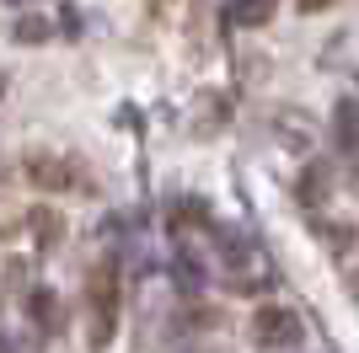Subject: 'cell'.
<instances>
[{"label": "cell", "mask_w": 359, "mask_h": 353, "mask_svg": "<svg viewBox=\"0 0 359 353\" xmlns=\"http://www.w3.org/2000/svg\"><path fill=\"white\" fill-rule=\"evenodd\" d=\"M247 332H252V342L257 348H269V353H279V348H300V338H306V321H300L295 310L290 305H263L252 316V326H247Z\"/></svg>", "instance_id": "cell-2"}, {"label": "cell", "mask_w": 359, "mask_h": 353, "mask_svg": "<svg viewBox=\"0 0 359 353\" xmlns=\"http://www.w3.org/2000/svg\"><path fill=\"white\" fill-rule=\"evenodd\" d=\"M300 11H322V6H332V0H295Z\"/></svg>", "instance_id": "cell-11"}, {"label": "cell", "mask_w": 359, "mask_h": 353, "mask_svg": "<svg viewBox=\"0 0 359 353\" xmlns=\"http://www.w3.org/2000/svg\"><path fill=\"white\" fill-rule=\"evenodd\" d=\"M27 316L38 321V332L54 338V332H60V294H54V289H32L27 294Z\"/></svg>", "instance_id": "cell-5"}, {"label": "cell", "mask_w": 359, "mask_h": 353, "mask_svg": "<svg viewBox=\"0 0 359 353\" xmlns=\"http://www.w3.org/2000/svg\"><path fill=\"white\" fill-rule=\"evenodd\" d=\"M0 353H16V348H11V338H6V332H0Z\"/></svg>", "instance_id": "cell-12"}, {"label": "cell", "mask_w": 359, "mask_h": 353, "mask_svg": "<svg viewBox=\"0 0 359 353\" xmlns=\"http://www.w3.org/2000/svg\"><path fill=\"white\" fill-rule=\"evenodd\" d=\"M11 6H27V0H11Z\"/></svg>", "instance_id": "cell-13"}, {"label": "cell", "mask_w": 359, "mask_h": 353, "mask_svg": "<svg viewBox=\"0 0 359 353\" xmlns=\"http://www.w3.org/2000/svg\"><path fill=\"white\" fill-rule=\"evenodd\" d=\"M0 91H6V81H0Z\"/></svg>", "instance_id": "cell-14"}, {"label": "cell", "mask_w": 359, "mask_h": 353, "mask_svg": "<svg viewBox=\"0 0 359 353\" xmlns=\"http://www.w3.org/2000/svg\"><path fill=\"white\" fill-rule=\"evenodd\" d=\"M177 284H182V294H198V289H204V268H198L188 251H177Z\"/></svg>", "instance_id": "cell-10"}, {"label": "cell", "mask_w": 359, "mask_h": 353, "mask_svg": "<svg viewBox=\"0 0 359 353\" xmlns=\"http://www.w3.org/2000/svg\"><path fill=\"white\" fill-rule=\"evenodd\" d=\"M332 145L344 155H359V97H344L332 107Z\"/></svg>", "instance_id": "cell-4"}, {"label": "cell", "mask_w": 359, "mask_h": 353, "mask_svg": "<svg viewBox=\"0 0 359 353\" xmlns=\"http://www.w3.org/2000/svg\"><path fill=\"white\" fill-rule=\"evenodd\" d=\"M48 32H54L48 16H22V22L11 27V38H16V43H27V48H38V43H48Z\"/></svg>", "instance_id": "cell-7"}, {"label": "cell", "mask_w": 359, "mask_h": 353, "mask_svg": "<svg viewBox=\"0 0 359 353\" xmlns=\"http://www.w3.org/2000/svg\"><path fill=\"white\" fill-rule=\"evenodd\" d=\"M113 326H118V268H113V257H102L86 279V342H91V353H102L113 342Z\"/></svg>", "instance_id": "cell-1"}, {"label": "cell", "mask_w": 359, "mask_h": 353, "mask_svg": "<svg viewBox=\"0 0 359 353\" xmlns=\"http://www.w3.org/2000/svg\"><path fill=\"white\" fill-rule=\"evenodd\" d=\"M327 188H332V176H327V166L316 161L311 172H306V182H300V204H306V209H316V204H322V193H327Z\"/></svg>", "instance_id": "cell-8"}, {"label": "cell", "mask_w": 359, "mask_h": 353, "mask_svg": "<svg viewBox=\"0 0 359 353\" xmlns=\"http://www.w3.org/2000/svg\"><path fill=\"white\" fill-rule=\"evenodd\" d=\"M273 6H279V0H231V22H236V27H263L273 16Z\"/></svg>", "instance_id": "cell-6"}, {"label": "cell", "mask_w": 359, "mask_h": 353, "mask_svg": "<svg viewBox=\"0 0 359 353\" xmlns=\"http://www.w3.org/2000/svg\"><path fill=\"white\" fill-rule=\"evenodd\" d=\"M172 225H177V230H188V225H210V214H204L198 198H182V204H172Z\"/></svg>", "instance_id": "cell-9"}, {"label": "cell", "mask_w": 359, "mask_h": 353, "mask_svg": "<svg viewBox=\"0 0 359 353\" xmlns=\"http://www.w3.org/2000/svg\"><path fill=\"white\" fill-rule=\"evenodd\" d=\"M22 172H27L32 188H43V193H75V188H86V172H81L75 161H65V155H48V150L27 155Z\"/></svg>", "instance_id": "cell-3"}]
</instances>
